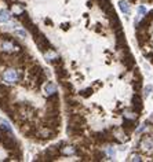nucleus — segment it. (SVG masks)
Listing matches in <instances>:
<instances>
[{"mask_svg":"<svg viewBox=\"0 0 153 162\" xmlns=\"http://www.w3.org/2000/svg\"><path fill=\"white\" fill-rule=\"evenodd\" d=\"M0 51L4 54H15V52H21L22 48L15 41H12L8 36H3V39L0 40Z\"/></svg>","mask_w":153,"mask_h":162,"instance_id":"nucleus-1","label":"nucleus"},{"mask_svg":"<svg viewBox=\"0 0 153 162\" xmlns=\"http://www.w3.org/2000/svg\"><path fill=\"white\" fill-rule=\"evenodd\" d=\"M20 73H18L15 69H7L4 73H3V81L6 84H15V82L20 81Z\"/></svg>","mask_w":153,"mask_h":162,"instance_id":"nucleus-2","label":"nucleus"},{"mask_svg":"<svg viewBox=\"0 0 153 162\" xmlns=\"http://www.w3.org/2000/svg\"><path fill=\"white\" fill-rule=\"evenodd\" d=\"M33 36H35V41H36V44H37V47H39L40 51H43V52H44L46 50L51 48L49 40H47V37H44L43 33H40V32L37 30L36 33H33Z\"/></svg>","mask_w":153,"mask_h":162,"instance_id":"nucleus-3","label":"nucleus"},{"mask_svg":"<svg viewBox=\"0 0 153 162\" xmlns=\"http://www.w3.org/2000/svg\"><path fill=\"white\" fill-rule=\"evenodd\" d=\"M139 146L145 152H152L153 151V138L151 136H143L139 142Z\"/></svg>","mask_w":153,"mask_h":162,"instance_id":"nucleus-4","label":"nucleus"},{"mask_svg":"<svg viewBox=\"0 0 153 162\" xmlns=\"http://www.w3.org/2000/svg\"><path fill=\"white\" fill-rule=\"evenodd\" d=\"M2 143L3 146H4L7 150H12V148H15V146H17V142H15V139L12 138V136L10 135H3L2 136Z\"/></svg>","mask_w":153,"mask_h":162,"instance_id":"nucleus-5","label":"nucleus"},{"mask_svg":"<svg viewBox=\"0 0 153 162\" xmlns=\"http://www.w3.org/2000/svg\"><path fill=\"white\" fill-rule=\"evenodd\" d=\"M54 135H55V131H53V128L50 126H43L37 131V136H40L41 139H51Z\"/></svg>","mask_w":153,"mask_h":162,"instance_id":"nucleus-6","label":"nucleus"},{"mask_svg":"<svg viewBox=\"0 0 153 162\" xmlns=\"http://www.w3.org/2000/svg\"><path fill=\"white\" fill-rule=\"evenodd\" d=\"M132 107H134V110H135V112H138V113L143 109L142 99L139 98V95H137V94L132 96Z\"/></svg>","mask_w":153,"mask_h":162,"instance_id":"nucleus-7","label":"nucleus"},{"mask_svg":"<svg viewBox=\"0 0 153 162\" xmlns=\"http://www.w3.org/2000/svg\"><path fill=\"white\" fill-rule=\"evenodd\" d=\"M59 154L61 155H75V154H77V150H76L75 146H65V147H61Z\"/></svg>","mask_w":153,"mask_h":162,"instance_id":"nucleus-8","label":"nucleus"},{"mask_svg":"<svg viewBox=\"0 0 153 162\" xmlns=\"http://www.w3.org/2000/svg\"><path fill=\"white\" fill-rule=\"evenodd\" d=\"M123 117L124 120H131V121H135L137 118H138V112H128V110H126V112L123 113Z\"/></svg>","mask_w":153,"mask_h":162,"instance_id":"nucleus-9","label":"nucleus"},{"mask_svg":"<svg viewBox=\"0 0 153 162\" xmlns=\"http://www.w3.org/2000/svg\"><path fill=\"white\" fill-rule=\"evenodd\" d=\"M44 91H46V95L49 96V95L57 94V87L53 84V82H47V84L44 85Z\"/></svg>","mask_w":153,"mask_h":162,"instance_id":"nucleus-10","label":"nucleus"},{"mask_svg":"<svg viewBox=\"0 0 153 162\" xmlns=\"http://www.w3.org/2000/svg\"><path fill=\"white\" fill-rule=\"evenodd\" d=\"M113 139H116L117 142H127L128 140V136L126 133H123L122 131H116L113 133Z\"/></svg>","mask_w":153,"mask_h":162,"instance_id":"nucleus-11","label":"nucleus"},{"mask_svg":"<svg viewBox=\"0 0 153 162\" xmlns=\"http://www.w3.org/2000/svg\"><path fill=\"white\" fill-rule=\"evenodd\" d=\"M119 7H120V10H122L126 15H130L131 10H130V6H128V3H127V2H124V0H120V2H119Z\"/></svg>","mask_w":153,"mask_h":162,"instance_id":"nucleus-12","label":"nucleus"},{"mask_svg":"<svg viewBox=\"0 0 153 162\" xmlns=\"http://www.w3.org/2000/svg\"><path fill=\"white\" fill-rule=\"evenodd\" d=\"M46 58L47 59H49V61L50 62H54V61H58V54H57V52H54V51L53 50H47V52H46Z\"/></svg>","mask_w":153,"mask_h":162,"instance_id":"nucleus-13","label":"nucleus"},{"mask_svg":"<svg viewBox=\"0 0 153 162\" xmlns=\"http://www.w3.org/2000/svg\"><path fill=\"white\" fill-rule=\"evenodd\" d=\"M11 18V14L8 10H2L0 11V22H7Z\"/></svg>","mask_w":153,"mask_h":162,"instance_id":"nucleus-14","label":"nucleus"},{"mask_svg":"<svg viewBox=\"0 0 153 162\" xmlns=\"http://www.w3.org/2000/svg\"><path fill=\"white\" fill-rule=\"evenodd\" d=\"M124 65H126V68L127 69H131L132 66H134V59H132V56H131V54H127V58L124 59Z\"/></svg>","mask_w":153,"mask_h":162,"instance_id":"nucleus-15","label":"nucleus"},{"mask_svg":"<svg viewBox=\"0 0 153 162\" xmlns=\"http://www.w3.org/2000/svg\"><path fill=\"white\" fill-rule=\"evenodd\" d=\"M0 128H2L4 132L11 133V126H10V124H8L7 121H4V120H3V121H2V125H0Z\"/></svg>","mask_w":153,"mask_h":162,"instance_id":"nucleus-16","label":"nucleus"},{"mask_svg":"<svg viewBox=\"0 0 153 162\" xmlns=\"http://www.w3.org/2000/svg\"><path fill=\"white\" fill-rule=\"evenodd\" d=\"M128 161H137V162H139V161H142V158H141V155L139 154H131V157L128 158Z\"/></svg>","mask_w":153,"mask_h":162,"instance_id":"nucleus-17","label":"nucleus"},{"mask_svg":"<svg viewBox=\"0 0 153 162\" xmlns=\"http://www.w3.org/2000/svg\"><path fill=\"white\" fill-rule=\"evenodd\" d=\"M80 94H81V96H84V98H88V96H90V95L92 94V90H91V88H87V90L81 91Z\"/></svg>","mask_w":153,"mask_h":162,"instance_id":"nucleus-18","label":"nucleus"},{"mask_svg":"<svg viewBox=\"0 0 153 162\" xmlns=\"http://www.w3.org/2000/svg\"><path fill=\"white\" fill-rule=\"evenodd\" d=\"M152 90H153V87H152V85H146V87H145V92H143V95H145V96H149V95H151V92H152Z\"/></svg>","mask_w":153,"mask_h":162,"instance_id":"nucleus-19","label":"nucleus"},{"mask_svg":"<svg viewBox=\"0 0 153 162\" xmlns=\"http://www.w3.org/2000/svg\"><path fill=\"white\" fill-rule=\"evenodd\" d=\"M138 12H139V15H141V17H143V15H146V8L142 7V6H139V7H138Z\"/></svg>","mask_w":153,"mask_h":162,"instance_id":"nucleus-20","label":"nucleus"},{"mask_svg":"<svg viewBox=\"0 0 153 162\" xmlns=\"http://www.w3.org/2000/svg\"><path fill=\"white\" fill-rule=\"evenodd\" d=\"M15 34H18V36H21V37H25V36H26L25 30H17V32H15Z\"/></svg>","mask_w":153,"mask_h":162,"instance_id":"nucleus-21","label":"nucleus"},{"mask_svg":"<svg viewBox=\"0 0 153 162\" xmlns=\"http://www.w3.org/2000/svg\"><path fill=\"white\" fill-rule=\"evenodd\" d=\"M108 151H109V155H110V157H112V155L114 157V150H113L112 147H109V150H108Z\"/></svg>","mask_w":153,"mask_h":162,"instance_id":"nucleus-22","label":"nucleus"},{"mask_svg":"<svg viewBox=\"0 0 153 162\" xmlns=\"http://www.w3.org/2000/svg\"><path fill=\"white\" fill-rule=\"evenodd\" d=\"M149 121H152V122H153V116L151 117V118H149Z\"/></svg>","mask_w":153,"mask_h":162,"instance_id":"nucleus-23","label":"nucleus"},{"mask_svg":"<svg viewBox=\"0 0 153 162\" xmlns=\"http://www.w3.org/2000/svg\"><path fill=\"white\" fill-rule=\"evenodd\" d=\"M0 140H2V133H0Z\"/></svg>","mask_w":153,"mask_h":162,"instance_id":"nucleus-24","label":"nucleus"}]
</instances>
